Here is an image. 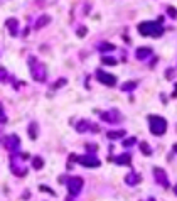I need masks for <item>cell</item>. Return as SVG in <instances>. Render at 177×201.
<instances>
[{
	"label": "cell",
	"mask_w": 177,
	"mask_h": 201,
	"mask_svg": "<svg viewBox=\"0 0 177 201\" xmlns=\"http://www.w3.org/2000/svg\"><path fill=\"white\" fill-rule=\"evenodd\" d=\"M138 32L142 36H154V37H160L164 34V27L162 22H142L138 24Z\"/></svg>",
	"instance_id": "obj_1"
},
{
	"label": "cell",
	"mask_w": 177,
	"mask_h": 201,
	"mask_svg": "<svg viewBox=\"0 0 177 201\" xmlns=\"http://www.w3.org/2000/svg\"><path fill=\"white\" fill-rule=\"evenodd\" d=\"M149 122H150V132L154 135H162L167 130V122H165V118L158 117V115H150Z\"/></svg>",
	"instance_id": "obj_2"
},
{
	"label": "cell",
	"mask_w": 177,
	"mask_h": 201,
	"mask_svg": "<svg viewBox=\"0 0 177 201\" xmlns=\"http://www.w3.org/2000/svg\"><path fill=\"white\" fill-rule=\"evenodd\" d=\"M31 68H32V74H34V78L37 81H42L46 78V69H44V66H42L41 63H39L35 57H32L31 59Z\"/></svg>",
	"instance_id": "obj_3"
},
{
	"label": "cell",
	"mask_w": 177,
	"mask_h": 201,
	"mask_svg": "<svg viewBox=\"0 0 177 201\" xmlns=\"http://www.w3.org/2000/svg\"><path fill=\"white\" fill-rule=\"evenodd\" d=\"M3 145H5V149H7V150L14 152L15 149H19V145H20V139L17 137V135H7V137H3Z\"/></svg>",
	"instance_id": "obj_4"
},
{
	"label": "cell",
	"mask_w": 177,
	"mask_h": 201,
	"mask_svg": "<svg viewBox=\"0 0 177 201\" xmlns=\"http://www.w3.org/2000/svg\"><path fill=\"white\" fill-rule=\"evenodd\" d=\"M96 80H98L100 83L106 85V86H113L117 83V78L110 73H105V71H96Z\"/></svg>",
	"instance_id": "obj_5"
},
{
	"label": "cell",
	"mask_w": 177,
	"mask_h": 201,
	"mask_svg": "<svg viewBox=\"0 0 177 201\" xmlns=\"http://www.w3.org/2000/svg\"><path fill=\"white\" fill-rule=\"evenodd\" d=\"M68 188H69V193L73 196H76L79 191L83 189V179L81 178H71L69 182H68Z\"/></svg>",
	"instance_id": "obj_6"
},
{
	"label": "cell",
	"mask_w": 177,
	"mask_h": 201,
	"mask_svg": "<svg viewBox=\"0 0 177 201\" xmlns=\"http://www.w3.org/2000/svg\"><path fill=\"white\" fill-rule=\"evenodd\" d=\"M154 178L157 179V182L160 186H164V188H167V186H169V178H167V174L164 172V169H160V167H154Z\"/></svg>",
	"instance_id": "obj_7"
},
{
	"label": "cell",
	"mask_w": 177,
	"mask_h": 201,
	"mask_svg": "<svg viewBox=\"0 0 177 201\" xmlns=\"http://www.w3.org/2000/svg\"><path fill=\"white\" fill-rule=\"evenodd\" d=\"M76 161H78L79 164H83V166H86V167L100 166V161L96 159V157H93V156H81V157H76Z\"/></svg>",
	"instance_id": "obj_8"
},
{
	"label": "cell",
	"mask_w": 177,
	"mask_h": 201,
	"mask_svg": "<svg viewBox=\"0 0 177 201\" xmlns=\"http://www.w3.org/2000/svg\"><path fill=\"white\" fill-rule=\"evenodd\" d=\"M125 181H126V184H130V186H135L137 182H140V176L137 174V172H130V174L125 178Z\"/></svg>",
	"instance_id": "obj_9"
},
{
	"label": "cell",
	"mask_w": 177,
	"mask_h": 201,
	"mask_svg": "<svg viewBox=\"0 0 177 201\" xmlns=\"http://www.w3.org/2000/svg\"><path fill=\"white\" fill-rule=\"evenodd\" d=\"M17 20L15 19H9V20H5V26L10 29V34L12 36H17Z\"/></svg>",
	"instance_id": "obj_10"
},
{
	"label": "cell",
	"mask_w": 177,
	"mask_h": 201,
	"mask_svg": "<svg viewBox=\"0 0 177 201\" xmlns=\"http://www.w3.org/2000/svg\"><path fill=\"white\" fill-rule=\"evenodd\" d=\"M150 54H152L150 48H140L138 51H137V57H138V59H145V57L150 56Z\"/></svg>",
	"instance_id": "obj_11"
},
{
	"label": "cell",
	"mask_w": 177,
	"mask_h": 201,
	"mask_svg": "<svg viewBox=\"0 0 177 201\" xmlns=\"http://www.w3.org/2000/svg\"><path fill=\"white\" fill-rule=\"evenodd\" d=\"M130 154H121V157H115V162L117 164H130Z\"/></svg>",
	"instance_id": "obj_12"
},
{
	"label": "cell",
	"mask_w": 177,
	"mask_h": 201,
	"mask_svg": "<svg viewBox=\"0 0 177 201\" xmlns=\"http://www.w3.org/2000/svg\"><path fill=\"white\" fill-rule=\"evenodd\" d=\"M42 164H44V161H42L39 156L32 159V167H34V169H41V167H42Z\"/></svg>",
	"instance_id": "obj_13"
},
{
	"label": "cell",
	"mask_w": 177,
	"mask_h": 201,
	"mask_svg": "<svg viewBox=\"0 0 177 201\" xmlns=\"http://www.w3.org/2000/svg\"><path fill=\"white\" fill-rule=\"evenodd\" d=\"M100 51L105 52V51H115V46L110 44V42H103V44H100Z\"/></svg>",
	"instance_id": "obj_14"
},
{
	"label": "cell",
	"mask_w": 177,
	"mask_h": 201,
	"mask_svg": "<svg viewBox=\"0 0 177 201\" xmlns=\"http://www.w3.org/2000/svg\"><path fill=\"white\" fill-rule=\"evenodd\" d=\"M140 150H142L145 156H150V154H152V149L149 147V144H147V142H140Z\"/></svg>",
	"instance_id": "obj_15"
},
{
	"label": "cell",
	"mask_w": 177,
	"mask_h": 201,
	"mask_svg": "<svg viewBox=\"0 0 177 201\" xmlns=\"http://www.w3.org/2000/svg\"><path fill=\"white\" fill-rule=\"evenodd\" d=\"M135 86H137V81H130V83H125L121 86V90H123V91H132Z\"/></svg>",
	"instance_id": "obj_16"
},
{
	"label": "cell",
	"mask_w": 177,
	"mask_h": 201,
	"mask_svg": "<svg viewBox=\"0 0 177 201\" xmlns=\"http://www.w3.org/2000/svg\"><path fill=\"white\" fill-rule=\"evenodd\" d=\"M101 61H103V64H108V66H115V64H117V59H115V57H108V56H105Z\"/></svg>",
	"instance_id": "obj_17"
},
{
	"label": "cell",
	"mask_w": 177,
	"mask_h": 201,
	"mask_svg": "<svg viewBox=\"0 0 177 201\" xmlns=\"http://www.w3.org/2000/svg\"><path fill=\"white\" fill-rule=\"evenodd\" d=\"M47 22H49V17H47V15H42L41 19H39V22L35 24V29H41L44 24H47Z\"/></svg>",
	"instance_id": "obj_18"
},
{
	"label": "cell",
	"mask_w": 177,
	"mask_h": 201,
	"mask_svg": "<svg viewBox=\"0 0 177 201\" xmlns=\"http://www.w3.org/2000/svg\"><path fill=\"white\" fill-rule=\"evenodd\" d=\"M35 128H37V125H35V124H31V127H29V135H31L32 139L37 137V130H35Z\"/></svg>",
	"instance_id": "obj_19"
},
{
	"label": "cell",
	"mask_w": 177,
	"mask_h": 201,
	"mask_svg": "<svg viewBox=\"0 0 177 201\" xmlns=\"http://www.w3.org/2000/svg\"><path fill=\"white\" fill-rule=\"evenodd\" d=\"M121 135H125L123 130H118V132H108V139H118L121 137Z\"/></svg>",
	"instance_id": "obj_20"
},
{
	"label": "cell",
	"mask_w": 177,
	"mask_h": 201,
	"mask_svg": "<svg viewBox=\"0 0 177 201\" xmlns=\"http://www.w3.org/2000/svg\"><path fill=\"white\" fill-rule=\"evenodd\" d=\"M167 14L171 17H177V10L174 9V7H167Z\"/></svg>",
	"instance_id": "obj_21"
},
{
	"label": "cell",
	"mask_w": 177,
	"mask_h": 201,
	"mask_svg": "<svg viewBox=\"0 0 177 201\" xmlns=\"http://www.w3.org/2000/svg\"><path fill=\"white\" fill-rule=\"evenodd\" d=\"M165 76H167V80H172L174 78V69H167L165 71Z\"/></svg>",
	"instance_id": "obj_22"
},
{
	"label": "cell",
	"mask_w": 177,
	"mask_h": 201,
	"mask_svg": "<svg viewBox=\"0 0 177 201\" xmlns=\"http://www.w3.org/2000/svg\"><path fill=\"white\" fill-rule=\"evenodd\" d=\"M86 32H88V31H86V27H79V29H78V36H79V37H83Z\"/></svg>",
	"instance_id": "obj_23"
},
{
	"label": "cell",
	"mask_w": 177,
	"mask_h": 201,
	"mask_svg": "<svg viewBox=\"0 0 177 201\" xmlns=\"http://www.w3.org/2000/svg\"><path fill=\"white\" fill-rule=\"evenodd\" d=\"M133 142H135V137H130V139H128V140H125V142H123V145H125V147H126V145H128V147H130V145H132V144H133Z\"/></svg>",
	"instance_id": "obj_24"
},
{
	"label": "cell",
	"mask_w": 177,
	"mask_h": 201,
	"mask_svg": "<svg viewBox=\"0 0 177 201\" xmlns=\"http://www.w3.org/2000/svg\"><path fill=\"white\" fill-rule=\"evenodd\" d=\"M41 191H47V193H51V195H54V191H52V189L46 188V186H41Z\"/></svg>",
	"instance_id": "obj_25"
},
{
	"label": "cell",
	"mask_w": 177,
	"mask_h": 201,
	"mask_svg": "<svg viewBox=\"0 0 177 201\" xmlns=\"http://www.w3.org/2000/svg\"><path fill=\"white\" fill-rule=\"evenodd\" d=\"M66 83V80H61V81H56V85H54V88H57V86H61V85H64Z\"/></svg>",
	"instance_id": "obj_26"
},
{
	"label": "cell",
	"mask_w": 177,
	"mask_h": 201,
	"mask_svg": "<svg viewBox=\"0 0 177 201\" xmlns=\"http://www.w3.org/2000/svg\"><path fill=\"white\" fill-rule=\"evenodd\" d=\"M174 193H175V195H177V186H175V188H174Z\"/></svg>",
	"instance_id": "obj_27"
},
{
	"label": "cell",
	"mask_w": 177,
	"mask_h": 201,
	"mask_svg": "<svg viewBox=\"0 0 177 201\" xmlns=\"http://www.w3.org/2000/svg\"><path fill=\"white\" fill-rule=\"evenodd\" d=\"M149 201H154V199H149Z\"/></svg>",
	"instance_id": "obj_28"
}]
</instances>
